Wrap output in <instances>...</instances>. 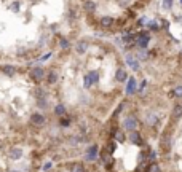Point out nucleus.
<instances>
[{
  "instance_id": "nucleus-4",
  "label": "nucleus",
  "mask_w": 182,
  "mask_h": 172,
  "mask_svg": "<svg viewBox=\"0 0 182 172\" xmlns=\"http://www.w3.org/2000/svg\"><path fill=\"white\" fill-rule=\"evenodd\" d=\"M112 22H114V19L112 18H109V16H104L101 19V24L104 26V27H109V26H112Z\"/></svg>"
},
{
  "instance_id": "nucleus-3",
  "label": "nucleus",
  "mask_w": 182,
  "mask_h": 172,
  "mask_svg": "<svg viewBox=\"0 0 182 172\" xmlns=\"http://www.w3.org/2000/svg\"><path fill=\"white\" fill-rule=\"evenodd\" d=\"M42 172H105L97 159L90 158H62L48 159Z\"/></svg>"
},
{
  "instance_id": "nucleus-5",
  "label": "nucleus",
  "mask_w": 182,
  "mask_h": 172,
  "mask_svg": "<svg viewBox=\"0 0 182 172\" xmlns=\"http://www.w3.org/2000/svg\"><path fill=\"white\" fill-rule=\"evenodd\" d=\"M171 3H172V0H165V7H166V8H169Z\"/></svg>"
},
{
  "instance_id": "nucleus-1",
  "label": "nucleus",
  "mask_w": 182,
  "mask_h": 172,
  "mask_svg": "<svg viewBox=\"0 0 182 172\" xmlns=\"http://www.w3.org/2000/svg\"><path fill=\"white\" fill-rule=\"evenodd\" d=\"M45 69L0 66V139H37L46 147L51 105Z\"/></svg>"
},
{
  "instance_id": "nucleus-2",
  "label": "nucleus",
  "mask_w": 182,
  "mask_h": 172,
  "mask_svg": "<svg viewBox=\"0 0 182 172\" xmlns=\"http://www.w3.org/2000/svg\"><path fill=\"white\" fill-rule=\"evenodd\" d=\"M46 161L48 150L37 139H0V172H42Z\"/></svg>"
},
{
  "instance_id": "nucleus-6",
  "label": "nucleus",
  "mask_w": 182,
  "mask_h": 172,
  "mask_svg": "<svg viewBox=\"0 0 182 172\" xmlns=\"http://www.w3.org/2000/svg\"><path fill=\"white\" fill-rule=\"evenodd\" d=\"M181 2H182V0H181Z\"/></svg>"
}]
</instances>
